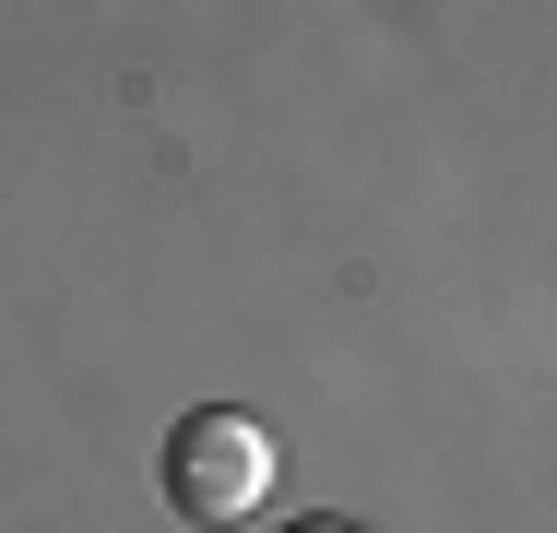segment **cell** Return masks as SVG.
Here are the masks:
<instances>
[{"instance_id": "obj_1", "label": "cell", "mask_w": 557, "mask_h": 533, "mask_svg": "<svg viewBox=\"0 0 557 533\" xmlns=\"http://www.w3.org/2000/svg\"><path fill=\"white\" fill-rule=\"evenodd\" d=\"M261 498H273V438L249 416H225V404L178 416V438H166V510L214 533V522H249Z\"/></svg>"}, {"instance_id": "obj_2", "label": "cell", "mask_w": 557, "mask_h": 533, "mask_svg": "<svg viewBox=\"0 0 557 533\" xmlns=\"http://www.w3.org/2000/svg\"><path fill=\"white\" fill-rule=\"evenodd\" d=\"M297 533H356V522H297Z\"/></svg>"}]
</instances>
